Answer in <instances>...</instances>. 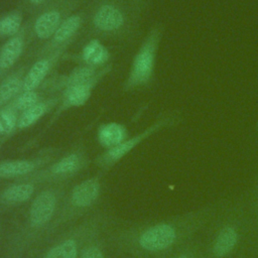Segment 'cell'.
Returning <instances> with one entry per match:
<instances>
[{
    "label": "cell",
    "mask_w": 258,
    "mask_h": 258,
    "mask_svg": "<svg viewBox=\"0 0 258 258\" xmlns=\"http://www.w3.org/2000/svg\"><path fill=\"white\" fill-rule=\"evenodd\" d=\"M103 226L104 218L102 215L87 218L54 242L41 258H78L84 245L93 237L101 234Z\"/></svg>",
    "instance_id": "obj_10"
},
{
    "label": "cell",
    "mask_w": 258,
    "mask_h": 258,
    "mask_svg": "<svg viewBox=\"0 0 258 258\" xmlns=\"http://www.w3.org/2000/svg\"><path fill=\"white\" fill-rule=\"evenodd\" d=\"M19 113L10 105L0 109V147L9 139L16 126Z\"/></svg>",
    "instance_id": "obj_22"
},
{
    "label": "cell",
    "mask_w": 258,
    "mask_h": 258,
    "mask_svg": "<svg viewBox=\"0 0 258 258\" xmlns=\"http://www.w3.org/2000/svg\"><path fill=\"white\" fill-rule=\"evenodd\" d=\"M89 164V157L84 142L79 141L57 160L15 181H27L37 184L63 183L74 177Z\"/></svg>",
    "instance_id": "obj_8"
},
{
    "label": "cell",
    "mask_w": 258,
    "mask_h": 258,
    "mask_svg": "<svg viewBox=\"0 0 258 258\" xmlns=\"http://www.w3.org/2000/svg\"><path fill=\"white\" fill-rule=\"evenodd\" d=\"M246 232L244 211L233 207L213 231L204 251L205 258H229L238 249Z\"/></svg>",
    "instance_id": "obj_6"
},
{
    "label": "cell",
    "mask_w": 258,
    "mask_h": 258,
    "mask_svg": "<svg viewBox=\"0 0 258 258\" xmlns=\"http://www.w3.org/2000/svg\"><path fill=\"white\" fill-rule=\"evenodd\" d=\"M70 46L71 45H64L58 47L50 52L34 58V62L27 68L25 72L21 91H29L40 88L42 84L52 76L54 69L63 58Z\"/></svg>",
    "instance_id": "obj_14"
},
{
    "label": "cell",
    "mask_w": 258,
    "mask_h": 258,
    "mask_svg": "<svg viewBox=\"0 0 258 258\" xmlns=\"http://www.w3.org/2000/svg\"><path fill=\"white\" fill-rule=\"evenodd\" d=\"M66 195V182L54 183L46 185L31 200L25 220L8 241V258H20L36 243L47 239L49 227Z\"/></svg>",
    "instance_id": "obj_2"
},
{
    "label": "cell",
    "mask_w": 258,
    "mask_h": 258,
    "mask_svg": "<svg viewBox=\"0 0 258 258\" xmlns=\"http://www.w3.org/2000/svg\"><path fill=\"white\" fill-rule=\"evenodd\" d=\"M181 114L177 110H169L160 114L151 124L145 127L142 131L136 133L131 137H127L122 143L119 145L107 149L102 154L98 155L95 159L96 164L104 169L108 170L112 166H114L117 162H119L123 157H125L128 153H130L133 149L139 146L146 139L155 135L156 133L174 127L181 122Z\"/></svg>",
    "instance_id": "obj_9"
},
{
    "label": "cell",
    "mask_w": 258,
    "mask_h": 258,
    "mask_svg": "<svg viewBox=\"0 0 258 258\" xmlns=\"http://www.w3.org/2000/svg\"><path fill=\"white\" fill-rule=\"evenodd\" d=\"M50 95L52 94H48L42 88L29 91H21L9 104L20 114L24 110L37 104Z\"/></svg>",
    "instance_id": "obj_21"
},
{
    "label": "cell",
    "mask_w": 258,
    "mask_h": 258,
    "mask_svg": "<svg viewBox=\"0 0 258 258\" xmlns=\"http://www.w3.org/2000/svg\"><path fill=\"white\" fill-rule=\"evenodd\" d=\"M100 192L101 180L99 176H92L76 184L61 202L56 216L49 227L47 238L66 224L88 212L97 203Z\"/></svg>",
    "instance_id": "obj_7"
},
{
    "label": "cell",
    "mask_w": 258,
    "mask_h": 258,
    "mask_svg": "<svg viewBox=\"0 0 258 258\" xmlns=\"http://www.w3.org/2000/svg\"><path fill=\"white\" fill-rule=\"evenodd\" d=\"M62 59H70L77 64H85L97 69L104 68L111 62V53L102 40L92 38L89 40L78 53H73L69 57Z\"/></svg>",
    "instance_id": "obj_16"
},
{
    "label": "cell",
    "mask_w": 258,
    "mask_h": 258,
    "mask_svg": "<svg viewBox=\"0 0 258 258\" xmlns=\"http://www.w3.org/2000/svg\"><path fill=\"white\" fill-rule=\"evenodd\" d=\"M169 258H205V256L200 246L197 243L189 241L173 251Z\"/></svg>",
    "instance_id": "obj_24"
},
{
    "label": "cell",
    "mask_w": 258,
    "mask_h": 258,
    "mask_svg": "<svg viewBox=\"0 0 258 258\" xmlns=\"http://www.w3.org/2000/svg\"><path fill=\"white\" fill-rule=\"evenodd\" d=\"M28 23H23L21 29L0 46V83L14 71L15 64L29 46Z\"/></svg>",
    "instance_id": "obj_15"
},
{
    "label": "cell",
    "mask_w": 258,
    "mask_h": 258,
    "mask_svg": "<svg viewBox=\"0 0 258 258\" xmlns=\"http://www.w3.org/2000/svg\"><path fill=\"white\" fill-rule=\"evenodd\" d=\"M86 8V26L93 38L126 42L135 37L141 16L130 0H89Z\"/></svg>",
    "instance_id": "obj_3"
},
{
    "label": "cell",
    "mask_w": 258,
    "mask_h": 258,
    "mask_svg": "<svg viewBox=\"0 0 258 258\" xmlns=\"http://www.w3.org/2000/svg\"><path fill=\"white\" fill-rule=\"evenodd\" d=\"M23 3L32 11L36 12L44 7L50 0H22Z\"/></svg>",
    "instance_id": "obj_25"
},
{
    "label": "cell",
    "mask_w": 258,
    "mask_h": 258,
    "mask_svg": "<svg viewBox=\"0 0 258 258\" xmlns=\"http://www.w3.org/2000/svg\"><path fill=\"white\" fill-rule=\"evenodd\" d=\"M78 258H105L100 235L93 237L84 245Z\"/></svg>",
    "instance_id": "obj_23"
},
{
    "label": "cell",
    "mask_w": 258,
    "mask_h": 258,
    "mask_svg": "<svg viewBox=\"0 0 258 258\" xmlns=\"http://www.w3.org/2000/svg\"><path fill=\"white\" fill-rule=\"evenodd\" d=\"M87 8L86 5H84L74 14H72L68 19H66L48 40H46L33 51H30L28 53V58H36L58 47L64 45H72V43L76 40L81 31L87 25Z\"/></svg>",
    "instance_id": "obj_12"
},
{
    "label": "cell",
    "mask_w": 258,
    "mask_h": 258,
    "mask_svg": "<svg viewBox=\"0 0 258 258\" xmlns=\"http://www.w3.org/2000/svg\"><path fill=\"white\" fill-rule=\"evenodd\" d=\"M59 150L55 147H47L29 158L0 161V179L19 180L50 163Z\"/></svg>",
    "instance_id": "obj_13"
},
{
    "label": "cell",
    "mask_w": 258,
    "mask_h": 258,
    "mask_svg": "<svg viewBox=\"0 0 258 258\" xmlns=\"http://www.w3.org/2000/svg\"><path fill=\"white\" fill-rule=\"evenodd\" d=\"M127 137V128L118 122L104 123L99 126L97 131L98 142L106 150L119 145Z\"/></svg>",
    "instance_id": "obj_19"
},
{
    "label": "cell",
    "mask_w": 258,
    "mask_h": 258,
    "mask_svg": "<svg viewBox=\"0 0 258 258\" xmlns=\"http://www.w3.org/2000/svg\"><path fill=\"white\" fill-rule=\"evenodd\" d=\"M113 70V63L110 62L109 64L105 66L99 74L92 79L91 81L82 84V85H77L73 87L66 88L59 93V101L54 110L51 112V116L48 119L47 123L45 126H43L42 130L35 136L31 141H29L26 145L25 148H30L33 145H35L48 130L49 128L58 120V118L67 111L75 109V108H80L84 106L89 99L92 96V93L96 89V87L112 72Z\"/></svg>",
    "instance_id": "obj_11"
},
{
    "label": "cell",
    "mask_w": 258,
    "mask_h": 258,
    "mask_svg": "<svg viewBox=\"0 0 258 258\" xmlns=\"http://www.w3.org/2000/svg\"><path fill=\"white\" fill-rule=\"evenodd\" d=\"M254 207H255V211H256V215L258 218V189L255 192V198H254Z\"/></svg>",
    "instance_id": "obj_26"
},
{
    "label": "cell",
    "mask_w": 258,
    "mask_h": 258,
    "mask_svg": "<svg viewBox=\"0 0 258 258\" xmlns=\"http://www.w3.org/2000/svg\"><path fill=\"white\" fill-rule=\"evenodd\" d=\"M86 3L87 0H50L36 11L27 21L28 41L29 45H32L30 51L48 40L60 24Z\"/></svg>",
    "instance_id": "obj_5"
},
{
    "label": "cell",
    "mask_w": 258,
    "mask_h": 258,
    "mask_svg": "<svg viewBox=\"0 0 258 258\" xmlns=\"http://www.w3.org/2000/svg\"><path fill=\"white\" fill-rule=\"evenodd\" d=\"M23 11L14 8L0 15V40L8 39L15 35L23 25Z\"/></svg>",
    "instance_id": "obj_20"
},
{
    "label": "cell",
    "mask_w": 258,
    "mask_h": 258,
    "mask_svg": "<svg viewBox=\"0 0 258 258\" xmlns=\"http://www.w3.org/2000/svg\"><path fill=\"white\" fill-rule=\"evenodd\" d=\"M219 205L210 204L124 232L118 243L139 254L164 255L191 241L215 216Z\"/></svg>",
    "instance_id": "obj_1"
},
{
    "label": "cell",
    "mask_w": 258,
    "mask_h": 258,
    "mask_svg": "<svg viewBox=\"0 0 258 258\" xmlns=\"http://www.w3.org/2000/svg\"><path fill=\"white\" fill-rule=\"evenodd\" d=\"M163 33L164 26L161 23H154L149 28L132 58L127 77L122 84L123 92H134L152 86Z\"/></svg>",
    "instance_id": "obj_4"
},
{
    "label": "cell",
    "mask_w": 258,
    "mask_h": 258,
    "mask_svg": "<svg viewBox=\"0 0 258 258\" xmlns=\"http://www.w3.org/2000/svg\"><path fill=\"white\" fill-rule=\"evenodd\" d=\"M35 184L27 181H15L0 190V206L14 207L28 202L34 195Z\"/></svg>",
    "instance_id": "obj_18"
},
{
    "label": "cell",
    "mask_w": 258,
    "mask_h": 258,
    "mask_svg": "<svg viewBox=\"0 0 258 258\" xmlns=\"http://www.w3.org/2000/svg\"><path fill=\"white\" fill-rule=\"evenodd\" d=\"M59 101V93L52 94L37 104L31 106L30 108L21 112L18 116L16 126L11 134V138L19 132L25 131L35 125L41 118L46 114L52 112Z\"/></svg>",
    "instance_id": "obj_17"
}]
</instances>
